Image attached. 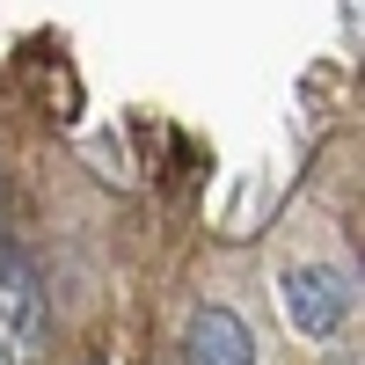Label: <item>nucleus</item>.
I'll list each match as a JSON object with an SVG mask.
<instances>
[{
	"label": "nucleus",
	"instance_id": "3",
	"mask_svg": "<svg viewBox=\"0 0 365 365\" xmlns=\"http://www.w3.org/2000/svg\"><path fill=\"white\" fill-rule=\"evenodd\" d=\"M182 365H256V336L234 307H197L190 336H182Z\"/></svg>",
	"mask_w": 365,
	"mask_h": 365
},
{
	"label": "nucleus",
	"instance_id": "2",
	"mask_svg": "<svg viewBox=\"0 0 365 365\" xmlns=\"http://www.w3.org/2000/svg\"><path fill=\"white\" fill-rule=\"evenodd\" d=\"M278 307H285V322L299 336H336L344 314H351V285H344V270H329V263H292L278 278Z\"/></svg>",
	"mask_w": 365,
	"mask_h": 365
},
{
	"label": "nucleus",
	"instance_id": "1",
	"mask_svg": "<svg viewBox=\"0 0 365 365\" xmlns=\"http://www.w3.org/2000/svg\"><path fill=\"white\" fill-rule=\"evenodd\" d=\"M51 351V299L22 249H0V365H44Z\"/></svg>",
	"mask_w": 365,
	"mask_h": 365
},
{
	"label": "nucleus",
	"instance_id": "4",
	"mask_svg": "<svg viewBox=\"0 0 365 365\" xmlns=\"http://www.w3.org/2000/svg\"><path fill=\"white\" fill-rule=\"evenodd\" d=\"M88 365H103V358H88Z\"/></svg>",
	"mask_w": 365,
	"mask_h": 365
}]
</instances>
